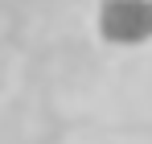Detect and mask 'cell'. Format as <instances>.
I'll use <instances>...</instances> for the list:
<instances>
[{
    "instance_id": "6da1fadb",
    "label": "cell",
    "mask_w": 152,
    "mask_h": 144,
    "mask_svg": "<svg viewBox=\"0 0 152 144\" xmlns=\"http://www.w3.org/2000/svg\"><path fill=\"white\" fill-rule=\"evenodd\" d=\"M99 33L111 46H144L152 37V0H103Z\"/></svg>"
}]
</instances>
